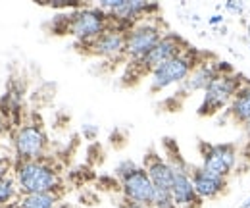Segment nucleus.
<instances>
[{
    "instance_id": "nucleus-2",
    "label": "nucleus",
    "mask_w": 250,
    "mask_h": 208,
    "mask_svg": "<svg viewBox=\"0 0 250 208\" xmlns=\"http://www.w3.org/2000/svg\"><path fill=\"white\" fill-rule=\"evenodd\" d=\"M210 54L200 52L192 46H188L187 50H183L181 54H177L175 58H171L169 62L162 64L160 68H156L150 75H148V91L152 94H158L162 91L169 89V87H179L188 75L192 73V69L202 64Z\"/></svg>"
},
{
    "instance_id": "nucleus-7",
    "label": "nucleus",
    "mask_w": 250,
    "mask_h": 208,
    "mask_svg": "<svg viewBox=\"0 0 250 208\" xmlns=\"http://www.w3.org/2000/svg\"><path fill=\"white\" fill-rule=\"evenodd\" d=\"M12 147H14V160L23 162V160H39L48 156V135L42 125V121H23L16 127L12 135Z\"/></svg>"
},
{
    "instance_id": "nucleus-12",
    "label": "nucleus",
    "mask_w": 250,
    "mask_h": 208,
    "mask_svg": "<svg viewBox=\"0 0 250 208\" xmlns=\"http://www.w3.org/2000/svg\"><path fill=\"white\" fill-rule=\"evenodd\" d=\"M122 195L125 203L131 205H141V207H152L154 197H156V187L150 181L146 170L143 166H137L133 172L120 179Z\"/></svg>"
},
{
    "instance_id": "nucleus-8",
    "label": "nucleus",
    "mask_w": 250,
    "mask_h": 208,
    "mask_svg": "<svg viewBox=\"0 0 250 208\" xmlns=\"http://www.w3.org/2000/svg\"><path fill=\"white\" fill-rule=\"evenodd\" d=\"M198 152H200V166L206 168L212 174H218L221 178H227L237 170L241 152L235 143H198Z\"/></svg>"
},
{
    "instance_id": "nucleus-17",
    "label": "nucleus",
    "mask_w": 250,
    "mask_h": 208,
    "mask_svg": "<svg viewBox=\"0 0 250 208\" xmlns=\"http://www.w3.org/2000/svg\"><path fill=\"white\" fill-rule=\"evenodd\" d=\"M62 203L60 193H33V195H20L18 207L20 208H56Z\"/></svg>"
},
{
    "instance_id": "nucleus-5",
    "label": "nucleus",
    "mask_w": 250,
    "mask_h": 208,
    "mask_svg": "<svg viewBox=\"0 0 250 208\" xmlns=\"http://www.w3.org/2000/svg\"><path fill=\"white\" fill-rule=\"evenodd\" d=\"M166 160L173 170V185H171V199L179 208H202L204 201L198 197L194 183L190 178V164L183 158L177 145L171 139L164 141Z\"/></svg>"
},
{
    "instance_id": "nucleus-1",
    "label": "nucleus",
    "mask_w": 250,
    "mask_h": 208,
    "mask_svg": "<svg viewBox=\"0 0 250 208\" xmlns=\"http://www.w3.org/2000/svg\"><path fill=\"white\" fill-rule=\"evenodd\" d=\"M14 179L18 183L20 195L33 193H60L62 174L54 160L39 158V160H23L14 164Z\"/></svg>"
},
{
    "instance_id": "nucleus-4",
    "label": "nucleus",
    "mask_w": 250,
    "mask_h": 208,
    "mask_svg": "<svg viewBox=\"0 0 250 208\" xmlns=\"http://www.w3.org/2000/svg\"><path fill=\"white\" fill-rule=\"evenodd\" d=\"M62 18L63 29L60 35H63V33L71 35L83 46L93 43L96 37H100L112 25V20L108 18V14L102 12L96 4L94 6H79Z\"/></svg>"
},
{
    "instance_id": "nucleus-26",
    "label": "nucleus",
    "mask_w": 250,
    "mask_h": 208,
    "mask_svg": "<svg viewBox=\"0 0 250 208\" xmlns=\"http://www.w3.org/2000/svg\"><path fill=\"white\" fill-rule=\"evenodd\" d=\"M56 208H77L75 205H71V203H60Z\"/></svg>"
},
{
    "instance_id": "nucleus-9",
    "label": "nucleus",
    "mask_w": 250,
    "mask_h": 208,
    "mask_svg": "<svg viewBox=\"0 0 250 208\" xmlns=\"http://www.w3.org/2000/svg\"><path fill=\"white\" fill-rule=\"evenodd\" d=\"M96 6L102 12H106L114 23L122 25L125 29H131L137 22L156 16L160 12L158 4L145 2V0H100Z\"/></svg>"
},
{
    "instance_id": "nucleus-28",
    "label": "nucleus",
    "mask_w": 250,
    "mask_h": 208,
    "mask_svg": "<svg viewBox=\"0 0 250 208\" xmlns=\"http://www.w3.org/2000/svg\"><path fill=\"white\" fill-rule=\"evenodd\" d=\"M8 208H20V207H18V203H14V205H12V207H8Z\"/></svg>"
},
{
    "instance_id": "nucleus-15",
    "label": "nucleus",
    "mask_w": 250,
    "mask_h": 208,
    "mask_svg": "<svg viewBox=\"0 0 250 208\" xmlns=\"http://www.w3.org/2000/svg\"><path fill=\"white\" fill-rule=\"evenodd\" d=\"M143 168L146 170L150 181L154 183L156 191H167L171 193V185H173V170L169 166V162L166 160V156H162L156 150H148L143 162Z\"/></svg>"
},
{
    "instance_id": "nucleus-14",
    "label": "nucleus",
    "mask_w": 250,
    "mask_h": 208,
    "mask_svg": "<svg viewBox=\"0 0 250 208\" xmlns=\"http://www.w3.org/2000/svg\"><path fill=\"white\" fill-rule=\"evenodd\" d=\"M190 178H192L194 189L202 201H216L221 195L227 193V187H229V179L221 178L218 174H212L202 166L190 164Z\"/></svg>"
},
{
    "instance_id": "nucleus-23",
    "label": "nucleus",
    "mask_w": 250,
    "mask_h": 208,
    "mask_svg": "<svg viewBox=\"0 0 250 208\" xmlns=\"http://www.w3.org/2000/svg\"><path fill=\"white\" fill-rule=\"evenodd\" d=\"M223 20H225V16H221V14H214V16H210V18H208V23H210V25H219V23H223Z\"/></svg>"
},
{
    "instance_id": "nucleus-18",
    "label": "nucleus",
    "mask_w": 250,
    "mask_h": 208,
    "mask_svg": "<svg viewBox=\"0 0 250 208\" xmlns=\"http://www.w3.org/2000/svg\"><path fill=\"white\" fill-rule=\"evenodd\" d=\"M20 199V189L14 179V174L0 178V208L12 207Z\"/></svg>"
},
{
    "instance_id": "nucleus-10",
    "label": "nucleus",
    "mask_w": 250,
    "mask_h": 208,
    "mask_svg": "<svg viewBox=\"0 0 250 208\" xmlns=\"http://www.w3.org/2000/svg\"><path fill=\"white\" fill-rule=\"evenodd\" d=\"M188 46L190 45H188L181 35H177V33H166L160 39V43H158L156 46L141 60L139 64L133 66V69H137L139 75H150L156 68H160L166 62H169L171 58H175L177 54H181L183 50H187Z\"/></svg>"
},
{
    "instance_id": "nucleus-24",
    "label": "nucleus",
    "mask_w": 250,
    "mask_h": 208,
    "mask_svg": "<svg viewBox=\"0 0 250 208\" xmlns=\"http://www.w3.org/2000/svg\"><path fill=\"white\" fill-rule=\"evenodd\" d=\"M6 127H8V121H6V118H4V114L0 112V137L6 133Z\"/></svg>"
},
{
    "instance_id": "nucleus-21",
    "label": "nucleus",
    "mask_w": 250,
    "mask_h": 208,
    "mask_svg": "<svg viewBox=\"0 0 250 208\" xmlns=\"http://www.w3.org/2000/svg\"><path fill=\"white\" fill-rule=\"evenodd\" d=\"M225 10L227 12H233V14H243L245 4L243 2H237V0H229V2H225Z\"/></svg>"
},
{
    "instance_id": "nucleus-25",
    "label": "nucleus",
    "mask_w": 250,
    "mask_h": 208,
    "mask_svg": "<svg viewBox=\"0 0 250 208\" xmlns=\"http://www.w3.org/2000/svg\"><path fill=\"white\" fill-rule=\"evenodd\" d=\"M122 208H154V207H141V205H131V203H125L124 201Z\"/></svg>"
},
{
    "instance_id": "nucleus-11",
    "label": "nucleus",
    "mask_w": 250,
    "mask_h": 208,
    "mask_svg": "<svg viewBox=\"0 0 250 208\" xmlns=\"http://www.w3.org/2000/svg\"><path fill=\"white\" fill-rule=\"evenodd\" d=\"M227 71H233L231 64H229V62H223V60H216L210 54L202 64H198V66L192 69V73L177 87L175 98H185V96H190L192 92H198V91L204 92L206 87H208L218 75L227 73Z\"/></svg>"
},
{
    "instance_id": "nucleus-27",
    "label": "nucleus",
    "mask_w": 250,
    "mask_h": 208,
    "mask_svg": "<svg viewBox=\"0 0 250 208\" xmlns=\"http://www.w3.org/2000/svg\"><path fill=\"white\" fill-rule=\"evenodd\" d=\"M241 208H250V197L243 203V205H241Z\"/></svg>"
},
{
    "instance_id": "nucleus-6",
    "label": "nucleus",
    "mask_w": 250,
    "mask_h": 208,
    "mask_svg": "<svg viewBox=\"0 0 250 208\" xmlns=\"http://www.w3.org/2000/svg\"><path fill=\"white\" fill-rule=\"evenodd\" d=\"M164 35H166V29L158 16H150V18L137 22L127 31L124 60L129 62V66L139 64L160 43Z\"/></svg>"
},
{
    "instance_id": "nucleus-19",
    "label": "nucleus",
    "mask_w": 250,
    "mask_h": 208,
    "mask_svg": "<svg viewBox=\"0 0 250 208\" xmlns=\"http://www.w3.org/2000/svg\"><path fill=\"white\" fill-rule=\"evenodd\" d=\"M154 208H179L175 205V201L171 199V193L167 191H156V197H154Z\"/></svg>"
},
{
    "instance_id": "nucleus-29",
    "label": "nucleus",
    "mask_w": 250,
    "mask_h": 208,
    "mask_svg": "<svg viewBox=\"0 0 250 208\" xmlns=\"http://www.w3.org/2000/svg\"><path fill=\"white\" fill-rule=\"evenodd\" d=\"M249 46H250V37H249Z\"/></svg>"
},
{
    "instance_id": "nucleus-16",
    "label": "nucleus",
    "mask_w": 250,
    "mask_h": 208,
    "mask_svg": "<svg viewBox=\"0 0 250 208\" xmlns=\"http://www.w3.org/2000/svg\"><path fill=\"white\" fill-rule=\"evenodd\" d=\"M225 116L233 123L241 125L245 129L247 137L250 139V83H247L237 92V96L233 98V102L225 110Z\"/></svg>"
},
{
    "instance_id": "nucleus-13",
    "label": "nucleus",
    "mask_w": 250,
    "mask_h": 208,
    "mask_svg": "<svg viewBox=\"0 0 250 208\" xmlns=\"http://www.w3.org/2000/svg\"><path fill=\"white\" fill-rule=\"evenodd\" d=\"M127 31L125 27L112 22V25L104 31L100 37H96L93 43L85 45V54L96 56L104 60H118L124 58L125 54V41H127Z\"/></svg>"
},
{
    "instance_id": "nucleus-3",
    "label": "nucleus",
    "mask_w": 250,
    "mask_h": 208,
    "mask_svg": "<svg viewBox=\"0 0 250 208\" xmlns=\"http://www.w3.org/2000/svg\"><path fill=\"white\" fill-rule=\"evenodd\" d=\"M247 83H250L249 79L239 73V71H227L218 75L208 87L202 92V100L198 104L196 114L200 118H214L219 112L227 110L229 104L233 102V98L237 96V92L243 89Z\"/></svg>"
},
{
    "instance_id": "nucleus-22",
    "label": "nucleus",
    "mask_w": 250,
    "mask_h": 208,
    "mask_svg": "<svg viewBox=\"0 0 250 208\" xmlns=\"http://www.w3.org/2000/svg\"><path fill=\"white\" fill-rule=\"evenodd\" d=\"M83 135H85L87 139H94V137L98 135V127L93 125V123H87V125L83 127Z\"/></svg>"
},
{
    "instance_id": "nucleus-20",
    "label": "nucleus",
    "mask_w": 250,
    "mask_h": 208,
    "mask_svg": "<svg viewBox=\"0 0 250 208\" xmlns=\"http://www.w3.org/2000/svg\"><path fill=\"white\" fill-rule=\"evenodd\" d=\"M137 166H139V164H135V162L129 160V158H127V160H122V162L116 166V176H118V179H122L124 176H127L129 172H133Z\"/></svg>"
}]
</instances>
